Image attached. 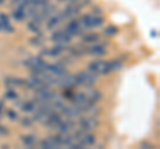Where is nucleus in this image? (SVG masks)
<instances>
[{"mask_svg": "<svg viewBox=\"0 0 160 149\" xmlns=\"http://www.w3.org/2000/svg\"><path fill=\"white\" fill-rule=\"evenodd\" d=\"M55 85H58L63 89H72L79 85V81H78L76 74H69L67 72H64L62 74H59V76H56Z\"/></svg>", "mask_w": 160, "mask_h": 149, "instance_id": "obj_1", "label": "nucleus"}, {"mask_svg": "<svg viewBox=\"0 0 160 149\" xmlns=\"http://www.w3.org/2000/svg\"><path fill=\"white\" fill-rule=\"evenodd\" d=\"M88 71L93 72L95 74H108L112 71L111 61H103V60H95L88 65Z\"/></svg>", "mask_w": 160, "mask_h": 149, "instance_id": "obj_2", "label": "nucleus"}, {"mask_svg": "<svg viewBox=\"0 0 160 149\" xmlns=\"http://www.w3.org/2000/svg\"><path fill=\"white\" fill-rule=\"evenodd\" d=\"M24 65L31 69L32 72H43L44 69H46L47 63L44 61L40 56H32V57H29L24 61Z\"/></svg>", "mask_w": 160, "mask_h": 149, "instance_id": "obj_3", "label": "nucleus"}, {"mask_svg": "<svg viewBox=\"0 0 160 149\" xmlns=\"http://www.w3.org/2000/svg\"><path fill=\"white\" fill-rule=\"evenodd\" d=\"M103 17L96 16V15H91V13H87V15H83L82 19H80V23H82L83 27L86 28H95V27H99L103 24Z\"/></svg>", "mask_w": 160, "mask_h": 149, "instance_id": "obj_4", "label": "nucleus"}, {"mask_svg": "<svg viewBox=\"0 0 160 149\" xmlns=\"http://www.w3.org/2000/svg\"><path fill=\"white\" fill-rule=\"evenodd\" d=\"M76 77H78L79 85H84V87H89V88H91L95 84V81H96V74L91 71L79 72V73H76Z\"/></svg>", "mask_w": 160, "mask_h": 149, "instance_id": "obj_5", "label": "nucleus"}, {"mask_svg": "<svg viewBox=\"0 0 160 149\" xmlns=\"http://www.w3.org/2000/svg\"><path fill=\"white\" fill-rule=\"evenodd\" d=\"M98 125H99V121L95 116H84L79 121V128L86 132H91L92 129L98 128Z\"/></svg>", "mask_w": 160, "mask_h": 149, "instance_id": "obj_6", "label": "nucleus"}, {"mask_svg": "<svg viewBox=\"0 0 160 149\" xmlns=\"http://www.w3.org/2000/svg\"><path fill=\"white\" fill-rule=\"evenodd\" d=\"M52 91L49 89V87H42L35 91V104H39V103H48L49 97L52 95Z\"/></svg>", "mask_w": 160, "mask_h": 149, "instance_id": "obj_7", "label": "nucleus"}, {"mask_svg": "<svg viewBox=\"0 0 160 149\" xmlns=\"http://www.w3.org/2000/svg\"><path fill=\"white\" fill-rule=\"evenodd\" d=\"M73 136L83 144V147L93 145L95 144V136L91 135L89 132H86V131H82V129H80V131H75L73 132Z\"/></svg>", "mask_w": 160, "mask_h": 149, "instance_id": "obj_8", "label": "nucleus"}, {"mask_svg": "<svg viewBox=\"0 0 160 149\" xmlns=\"http://www.w3.org/2000/svg\"><path fill=\"white\" fill-rule=\"evenodd\" d=\"M72 36H69V35L64 31H55L51 36V40L55 43V44H62V46H67L71 41Z\"/></svg>", "mask_w": 160, "mask_h": 149, "instance_id": "obj_9", "label": "nucleus"}, {"mask_svg": "<svg viewBox=\"0 0 160 149\" xmlns=\"http://www.w3.org/2000/svg\"><path fill=\"white\" fill-rule=\"evenodd\" d=\"M43 72H46L48 74H51V76H59V74H62L66 71V64L64 63H55V64H47L46 65V69H44Z\"/></svg>", "mask_w": 160, "mask_h": 149, "instance_id": "obj_10", "label": "nucleus"}, {"mask_svg": "<svg viewBox=\"0 0 160 149\" xmlns=\"http://www.w3.org/2000/svg\"><path fill=\"white\" fill-rule=\"evenodd\" d=\"M82 23H80V20H75V19H72L71 22H69L66 28H64V31H66L69 36H78V35H80V32H82Z\"/></svg>", "mask_w": 160, "mask_h": 149, "instance_id": "obj_11", "label": "nucleus"}, {"mask_svg": "<svg viewBox=\"0 0 160 149\" xmlns=\"http://www.w3.org/2000/svg\"><path fill=\"white\" fill-rule=\"evenodd\" d=\"M60 113L63 116H66L67 118H75V117H79L80 116V109L76 105H64L62 109H60Z\"/></svg>", "mask_w": 160, "mask_h": 149, "instance_id": "obj_12", "label": "nucleus"}, {"mask_svg": "<svg viewBox=\"0 0 160 149\" xmlns=\"http://www.w3.org/2000/svg\"><path fill=\"white\" fill-rule=\"evenodd\" d=\"M75 131H76V124H75V121H72V118H68L66 121L63 120L58 128V132L60 133H73Z\"/></svg>", "mask_w": 160, "mask_h": 149, "instance_id": "obj_13", "label": "nucleus"}, {"mask_svg": "<svg viewBox=\"0 0 160 149\" xmlns=\"http://www.w3.org/2000/svg\"><path fill=\"white\" fill-rule=\"evenodd\" d=\"M64 20V17L62 16V13H53L47 22V27L49 29H56L59 27V24Z\"/></svg>", "mask_w": 160, "mask_h": 149, "instance_id": "obj_14", "label": "nucleus"}, {"mask_svg": "<svg viewBox=\"0 0 160 149\" xmlns=\"http://www.w3.org/2000/svg\"><path fill=\"white\" fill-rule=\"evenodd\" d=\"M64 48H66V46H62V44H56V46H55L53 48L47 49V51H43L42 55H47V56H49V57H58V56H60V55L63 53Z\"/></svg>", "mask_w": 160, "mask_h": 149, "instance_id": "obj_15", "label": "nucleus"}, {"mask_svg": "<svg viewBox=\"0 0 160 149\" xmlns=\"http://www.w3.org/2000/svg\"><path fill=\"white\" fill-rule=\"evenodd\" d=\"M42 148L44 149H56V148H60V144L58 141L56 137H47L46 140L42 141Z\"/></svg>", "mask_w": 160, "mask_h": 149, "instance_id": "obj_16", "label": "nucleus"}, {"mask_svg": "<svg viewBox=\"0 0 160 149\" xmlns=\"http://www.w3.org/2000/svg\"><path fill=\"white\" fill-rule=\"evenodd\" d=\"M6 85L9 87V88H16V87H23L26 85V80H23V79H19V77H7L6 80Z\"/></svg>", "mask_w": 160, "mask_h": 149, "instance_id": "obj_17", "label": "nucleus"}, {"mask_svg": "<svg viewBox=\"0 0 160 149\" xmlns=\"http://www.w3.org/2000/svg\"><path fill=\"white\" fill-rule=\"evenodd\" d=\"M12 16L15 20H18V22H23L24 19L27 17V12H26V9H24L22 6H16V8L12 11Z\"/></svg>", "mask_w": 160, "mask_h": 149, "instance_id": "obj_18", "label": "nucleus"}, {"mask_svg": "<svg viewBox=\"0 0 160 149\" xmlns=\"http://www.w3.org/2000/svg\"><path fill=\"white\" fill-rule=\"evenodd\" d=\"M88 55H91V56H104L107 52H106V48L103 46H92L89 47L88 49H86Z\"/></svg>", "mask_w": 160, "mask_h": 149, "instance_id": "obj_19", "label": "nucleus"}, {"mask_svg": "<svg viewBox=\"0 0 160 149\" xmlns=\"http://www.w3.org/2000/svg\"><path fill=\"white\" fill-rule=\"evenodd\" d=\"M86 95H87L88 101H91V103H96L102 99V93H100L99 91H95V89H91V91H89L88 93H86Z\"/></svg>", "mask_w": 160, "mask_h": 149, "instance_id": "obj_20", "label": "nucleus"}, {"mask_svg": "<svg viewBox=\"0 0 160 149\" xmlns=\"http://www.w3.org/2000/svg\"><path fill=\"white\" fill-rule=\"evenodd\" d=\"M22 141H23L24 145H27V147H33L35 142H36V138H35L33 135H24V136H22Z\"/></svg>", "mask_w": 160, "mask_h": 149, "instance_id": "obj_21", "label": "nucleus"}, {"mask_svg": "<svg viewBox=\"0 0 160 149\" xmlns=\"http://www.w3.org/2000/svg\"><path fill=\"white\" fill-rule=\"evenodd\" d=\"M100 40V36L96 33H89L87 36L83 37V43H96Z\"/></svg>", "mask_w": 160, "mask_h": 149, "instance_id": "obj_22", "label": "nucleus"}, {"mask_svg": "<svg viewBox=\"0 0 160 149\" xmlns=\"http://www.w3.org/2000/svg\"><path fill=\"white\" fill-rule=\"evenodd\" d=\"M35 108H36V104H35V101H27V103H24L22 105V109L24 112H33Z\"/></svg>", "mask_w": 160, "mask_h": 149, "instance_id": "obj_23", "label": "nucleus"}, {"mask_svg": "<svg viewBox=\"0 0 160 149\" xmlns=\"http://www.w3.org/2000/svg\"><path fill=\"white\" fill-rule=\"evenodd\" d=\"M0 32L12 33L13 32V27L9 23H2V22H0Z\"/></svg>", "mask_w": 160, "mask_h": 149, "instance_id": "obj_24", "label": "nucleus"}, {"mask_svg": "<svg viewBox=\"0 0 160 149\" xmlns=\"http://www.w3.org/2000/svg\"><path fill=\"white\" fill-rule=\"evenodd\" d=\"M28 28H29V31L33 32V33H39L40 32V24L35 23L33 20H31L28 23Z\"/></svg>", "mask_w": 160, "mask_h": 149, "instance_id": "obj_25", "label": "nucleus"}, {"mask_svg": "<svg viewBox=\"0 0 160 149\" xmlns=\"http://www.w3.org/2000/svg\"><path fill=\"white\" fill-rule=\"evenodd\" d=\"M118 33V28L115 26H108L106 29H104V35H107V36H113V35Z\"/></svg>", "mask_w": 160, "mask_h": 149, "instance_id": "obj_26", "label": "nucleus"}, {"mask_svg": "<svg viewBox=\"0 0 160 149\" xmlns=\"http://www.w3.org/2000/svg\"><path fill=\"white\" fill-rule=\"evenodd\" d=\"M6 99H9V100H16V99H18V93L15 92L12 88H9L8 91L6 92Z\"/></svg>", "mask_w": 160, "mask_h": 149, "instance_id": "obj_27", "label": "nucleus"}, {"mask_svg": "<svg viewBox=\"0 0 160 149\" xmlns=\"http://www.w3.org/2000/svg\"><path fill=\"white\" fill-rule=\"evenodd\" d=\"M32 123H33V120H32V118H23V120H22V125L24 127V128H28V127H31L32 125Z\"/></svg>", "mask_w": 160, "mask_h": 149, "instance_id": "obj_28", "label": "nucleus"}, {"mask_svg": "<svg viewBox=\"0 0 160 149\" xmlns=\"http://www.w3.org/2000/svg\"><path fill=\"white\" fill-rule=\"evenodd\" d=\"M7 115H8V117L11 118V120H16L18 118V113L15 111H12V109H9V111L7 112Z\"/></svg>", "mask_w": 160, "mask_h": 149, "instance_id": "obj_29", "label": "nucleus"}, {"mask_svg": "<svg viewBox=\"0 0 160 149\" xmlns=\"http://www.w3.org/2000/svg\"><path fill=\"white\" fill-rule=\"evenodd\" d=\"M43 41H42V37H33L31 39V44L32 46H40Z\"/></svg>", "mask_w": 160, "mask_h": 149, "instance_id": "obj_30", "label": "nucleus"}, {"mask_svg": "<svg viewBox=\"0 0 160 149\" xmlns=\"http://www.w3.org/2000/svg\"><path fill=\"white\" fill-rule=\"evenodd\" d=\"M0 22L2 23H9V19L6 13H0Z\"/></svg>", "mask_w": 160, "mask_h": 149, "instance_id": "obj_31", "label": "nucleus"}, {"mask_svg": "<svg viewBox=\"0 0 160 149\" xmlns=\"http://www.w3.org/2000/svg\"><path fill=\"white\" fill-rule=\"evenodd\" d=\"M0 133H3V135H4V133H7V129L3 128V125H0Z\"/></svg>", "mask_w": 160, "mask_h": 149, "instance_id": "obj_32", "label": "nucleus"}, {"mask_svg": "<svg viewBox=\"0 0 160 149\" xmlns=\"http://www.w3.org/2000/svg\"><path fill=\"white\" fill-rule=\"evenodd\" d=\"M142 147H147V148H152V145H149V144H147V142H144V144H142Z\"/></svg>", "mask_w": 160, "mask_h": 149, "instance_id": "obj_33", "label": "nucleus"}, {"mask_svg": "<svg viewBox=\"0 0 160 149\" xmlns=\"http://www.w3.org/2000/svg\"><path fill=\"white\" fill-rule=\"evenodd\" d=\"M2 111H3V103L0 101V115H2Z\"/></svg>", "mask_w": 160, "mask_h": 149, "instance_id": "obj_34", "label": "nucleus"}, {"mask_svg": "<svg viewBox=\"0 0 160 149\" xmlns=\"http://www.w3.org/2000/svg\"><path fill=\"white\" fill-rule=\"evenodd\" d=\"M59 2H69L71 3V2H76V0H59Z\"/></svg>", "mask_w": 160, "mask_h": 149, "instance_id": "obj_35", "label": "nucleus"}, {"mask_svg": "<svg viewBox=\"0 0 160 149\" xmlns=\"http://www.w3.org/2000/svg\"><path fill=\"white\" fill-rule=\"evenodd\" d=\"M4 3V0H0V6H2V4Z\"/></svg>", "mask_w": 160, "mask_h": 149, "instance_id": "obj_36", "label": "nucleus"}]
</instances>
